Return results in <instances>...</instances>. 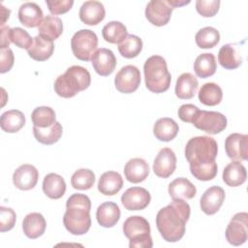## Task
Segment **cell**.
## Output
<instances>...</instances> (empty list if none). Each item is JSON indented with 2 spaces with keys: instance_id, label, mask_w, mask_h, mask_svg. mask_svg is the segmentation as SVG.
<instances>
[{
  "instance_id": "cell-11",
  "label": "cell",
  "mask_w": 248,
  "mask_h": 248,
  "mask_svg": "<svg viewBox=\"0 0 248 248\" xmlns=\"http://www.w3.org/2000/svg\"><path fill=\"white\" fill-rule=\"evenodd\" d=\"M172 8L167 0H151L145 8V16L155 26L166 25L171 16Z\"/></svg>"
},
{
  "instance_id": "cell-15",
  "label": "cell",
  "mask_w": 248,
  "mask_h": 248,
  "mask_svg": "<svg viewBox=\"0 0 248 248\" xmlns=\"http://www.w3.org/2000/svg\"><path fill=\"white\" fill-rule=\"evenodd\" d=\"M92 66L95 72L103 77L111 75L116 67V57L113 52L106 47L96 49L91 57Z\"/></svg>"
},
{
  "instance_id": "cell-18",
  "label": "cell",
  "mask_w": 248,
  "mask_h": 248,
  "mask_svg": "<svg viewBox=\"0 0 248 248\" xmlns=\"http://www.w3.org/2000/svg\"><path fill=\"white\" fill-rule=\"evenodd\" d=\"M79 18L87 25L99 24L106 16L104 5L99 1H86L79 9Z\"/></svg>"
},
{
  "instance_id": "cell-40",
  "label": "cell",
  "mask_w": 248,
  "mask_h": 248,
  "mask_svg": "<svg viewBox=\"0 0 248 248\" xmlns=\"http://www.w3.org/2000/svg\"><path fill=\"white\" fill-rule=\"evenodd\" d=\"M95 182V174L91 170L79 169L71 177V184L77 190H88Z\"/></svg>"
},
{
  "instance_id": "cell-21",
  "label": "cell",
  "mask_w": 248,
  "mask_h": 248,
  "mask_svg": "<svg viewBox=\"0 0 248 248\" xmlns=\"http://www.w3.org/2000/svg\"><path fill=\"white\" fill-rule=\"evenodd\" d=\"M96 218L100 226L111 228L120 219L119 206L112 202H105L100 204L96 211Z\"/></svg>"
},
{
  "instance_id": "cell-27",
  "label": "cell",
  "mask_w": 248,
  "mask_h": 248,
  "mask_svg": "<svg viewBox=\"0 0 248 248\" xmlns=\"http://www.w3.org/2000/svg\"><path fill=\"white\" fill-rule=\"evenodd\" d=\"M170 196L173 199L191 200L197 194L196 186L185 177L175 178L169 184L168 188Z\"/></svg>"
},
{
  "instance_id": "cell-22",
  "label": "cell",
  "mask_w": 248,
  "mask_h": 248,
  "mask_svg": "<svg viewBox=\"0 0 248 248\" xmlns=\"http://www.w3.org/2000/svg\"><path fill=\"white\" fill-rule=\"evenodd\" d=\"M46 228L45 217L38 212L27 214L22 222V230L24 234L31 239H36L44 234Z\"/></svg>"
},
{
  "instance_id": "cell-49",
  "label": "cell",
  "mask_w": 248,
  "mask_h": 248,
  "mask_svg": "<svg viewBox=\"0 0 248 248\" xmlns=\"http://www.w3.org/2000/svg\"><path fill=\"white\" fill-rule=\"evenodd\" d=\"M167 2L169 3V5L174 9V8H177V7H182V6H185L187 4L190 3V1H185V0H167Z\"/></svg>"
},
{
  "instance_id": "cell-36",
  "label": "cell",
  "mask_w": 248,
  "mask_h": 248,
  "mask_svg": "<svg viewBox=\"0 0 248 248\" xmlns=\"http://www.w3.org/2000/svg\"><path fill=\"white\" fill-rule=\"evenodd\" d=\"M102 35L108 43L120 44L128 36V31L123 23L113 20L109 21L103 27Z\"/></svg>"
},
{
  "instance_id": "cell-34",
  "label": "cell",
  "mask_w": 248,
  "mask_h": 248,
  "mask_svg": "<svg viewBox=\"0 0 248 248\" xmlns=\"http://www.w3.org/2000/svg\"><path fill=\"white\" fill-rule=\"evenodd\" d=\"M63 133L62 125L59 122H55L52 126L48 128H38L36 126H33V135L35 139L43 143V144H53L57 142Z\"/></svg>"
},
{
  "instance_id": "cell-47",
  "label": "cell",
  "mask_w": 248,
  "mask_h": 248,
  "mask_svg": "<svg viewBox=\"0 0 248 248\" xmlns=\"http://www.w3.org/2000/svg\"><path fill=\"white\" fill-rule=\"evenodd\" d=\"M10 31L11 28L9 26H1V43H0V47L2 48H8L11 42L10 39Z\"/></svg>"
},
{
  "instance_id": "cell-33",
  "label": "cell",
  "mask_w": 248,
  "mask_h": 248,
  "mask_svg": "<svg viewBox=\"0 0 248 248\" xmlns=\"http://www.w3.org/2000/svg\"><path fill=\"white\" fill-rule=\"evenodd\" d=\"M216 59L213 53H202L194 62V71L201 78H206L213 76L216 72Z\"/></svg>"
},
{
  "instance_id": "cell-9",
  "label": "cell",
  "mask_w": 248,
  "mask_h": 248,
  "mask_svg": "<svg viewBox=\"0 0 248 248\" xmlns=\"http://www.w3.org/2000/svg\"><path fill=\"white\" fill-rule=\"evenodd\" d=\"M225 235L232 245L239 246L245 243L248 237V214L246 212L236 213L231 219Z\"/></svg>"
},
{
  "instance_id": "cell-30",
  "label": "cell",
  "mask_w": 248,
  "mask_h": 248,
  "mask_svg": "<svg viewBox=\"0 0 248 248\" xmlns=\"http://www.w3.org/2000/svg\"><path fill=\"white\" fill-rule=\"evenodd\" d=\"M178 124L169 117L159 118L153 126V134L155 138L161 141H170L178 134Z\"/></svg>"
},
{
  "instance_id": "cell-25",
  "label": "cell",
  "mask_w": 248,
  "mask_h": 248,
  "mask_svg": "<svg viewBox=\"0 0 248 248\" xmlns=\"http://www.w3.org/2000/svg\"><path fill=\"white\" fill-rule=\"evenodd\" d=\"M123 186V179L120 173L109 170L104 172L98 181V190L105 196H113L117 194Z\"/></svg>"
},
{
  "instance_id": "cell-4",
  "label": "cell",
  "mask_w": 248,
  "mask_h": 248,
  "mask_svg": "<svg viewBox=\"0 0 248 248\" xmlns=\"http://www.w3.org/2000/svg\"><path fill=\"white\" fill-rule=\"evenodd\" d=\"M91 76L87 69L74 65L69 67L63 75L57 77L54 81V91L62 98H72L80 91L89 87Z\"/></svg>"
},
{
  "instance_id": "cell-13",
  "label": "cell",
  "mask_w": 248,
  "mask_h": 248,
  "mask_svg": "<svg viewBox=\"0 0 248 248\" xmlns=\"http://www.w3.org/2000/svg\"><path fill=\"white\" fill-rule=\"evenodd\" d=\"M150 201L151 196L149 192L142 187H131L127 189L121 197L123 206L130 211L144 209L147 207Z\"/></svg>"
},
{
  "instance_id": "cell-8",
  "label": "cell",
  "mask_w": 248,
  "mask_h": 248,
  "mask_svg": "<svg viewBox=\"0 0 248 248\" xmlns=\"http://www.w3.org/2000/svg\"><path fill=\"white\" fill-rule=\"evenodd\" d=\"M227 117L218 111L212 110H199L197 113L193 125L207 134L217 135L224 131L227 127Z\"/></svg>"
},
{
  "instance_id": "cell-43",
  "label": "cell",
  "mask_w": 248,
  "mask_h": 248,
  "mask_svg": "<svg viewBox=\"0 0 248 248\" xmlns=\"http://www.w3.org/2000/svg\"><path fill=\"white\" fill-rule=\"evenodd\" d=\"M16 214L11 207H0V232H5L15 227Z\"/></svg>"
},
{
  "instance_id": "cell-39",
  "label": "cell",
  "mask_w": 248,
  "mask_h": 248,
  "mask_svg": "<svg viewBox=\"0 0 248 248\" xmlns=\"http://www.w3.org/2000/svg\"><path fill=\"white\" fill-rule=\"evenodd\" d=\"M142 49V41L136 35H128L120 44H118V51L125 58L137 57Z\"/></svg>"
},
{
  "instance_id": "cell-20",
  "label": "cell",
  "mask_w": 248,
  "mask_h": 248,
  "mask_svg": "<svg viewBox=\"0 0 248 248\" xmlns=\"http://www.w3.org/2000/svg\"><path fill=\"white\" fill-rule=\"evenodd\" d=\"M124 174L129 182H142L149 174V166L144 159L133 158L126 163L124 167Z\"/></svg>"
},
{
  "instance_id": "cell-7",
  "label": "cell",
  "mask_w": 248,
  "mask_h": 248,
  "mask_svg": "<svg viewBox=\"0 0 248 248\" xmlns=\"http://www.w3.org/2000/svg\"><path fill=\"white\" fill-rule=\"evenodd\" d=\"M98 46L97 35L89 29H81L74 34L71 40L72 51L76 58L89 61Z\"/></svg>"
},
{
  "instance_id": "cell-1",
  "label": "cell",
  "mask_w": 248,
  "mask_h": 248,
  "mask_svg": "<svg viewBox=\"0 0 248 248\" xmlns=\"http://www.w3.org/2000/svg\"><path fill=\"white\" fill-rule=\"evenodd\" d=\"M217 153L218 144L213 138L199 136L190 139L185 146V158L192 175L202 181L213 179L218 171Z\"/></svg>"
},
{
  "instance_id": "cell-19",
  "label": "cell",
  "mask_w": 248,
  "mask_h": 248,
  "mask_svg": "<svg viewBox=\"0 0 248 248\" xmlns=\"http://www.w3.org/2000/svg\"><path fill=\"white\" fill-rule=\"evenodd\" d=\"M17 16L20 23L28 28L39 27L44 19L41 7L34 2H26L20 5Z\"/></svg>"
},
{
  "instance_id": "cell-28",
  "label": "cell",
  "mask_w": 248,
  "mask_h": 248,
  "mask_svg": "<svg viewBox=\"0 0 248 248\" xmlns=\"http://www.w3.org/2000/svg\"><path fill=\"white\" fill-rule=\"evenodd\" d=\"M220 65L227 70H233L242 64V59L236 44H226L221 46L218 52Z\"/></svg>"
},
{
  "instance_id": "cell-3",
  "label": "cell",
  "mask_w": 248,
  "mask_h": 248,
  "mask_svg": "<svg viewBox=\"0 0 248 248\" xmlns=\"http://www.w3.org/2000/svg\"><path fill=\"white\" fill-rule=\"evenodd\" d=\"M91 202L83 194H73L66 202L63 223L66 230L74 235L86 233L91 227Z\"/></svg>"
},
{
  "instance_id": "cell-24",
  "label": "cell",
  "mask_w": 248,
  "mask_h": 248,
  "mask_svg": "<svg viewBox=\"0 0 248 248\" xmlns=\"http://www.w3.org/2000/svg\"><path fill=\"white\" fill-rule=\"evenodd\" d=\"M34 42L32 46L27 49L28 55L36 61H46L53 53L54 45L53 41L45 38L41 35H37L33 38Z\"/></svg>"
},
{
  "instance_id": "cell-29",
  "label": "cell",
  "mask_w": 248,
  "mask_h": 248,
  "mask_svg": "<svg viewBox=\"0 0 248 248\" xmlns=\"http://www.w3.org/2000/svg\"><path fill=\"white\" fill-rule=\"evenodd\" d=\"M43 191L49 199L58 200L62 198L66 192L64 178L53 172L46 174L43 180Z\"/></svg>"
},
{
  "instance_id": "cell-16",
  "label": "cell",
  "mask_w": 248,
  "mask_h": 248,
  "mask_svg": "<svg viewBox=\"0 0 248 248\" xmlns=\"http://www.w3.org/2000/svg\"><path fill=\"white\" fill-rule=\"evenodd\" d=\"M39 179V171L33 166L29 164H23L19 166L13 174V182L15 186L22 191L33 189Z\"/></svg>"
},
{
  "instance_id": "cell-23",
  "label": "cell",
  "mask_w": 248,
  "mask_h": 248,
  "mask_svg": "<svg viewBox=\"0 0 248 248\" xmlns=\"http://www.w3.org/2000/svg\"><path fill=\"white\" fill-rule=\"evenodd\" d=\"M199 82L197 78L191 73L181 74L175 83V95L182 100L192 99L197 93Z\"/></svg>"
},
{
  "instance_id": "cell-38",
  "label": "cell",
  "mask_w": 248,
  "mask_h": 248,
  "mask_svg": "<svg viewBox=\"0 0 248 248\" xmlns=\"http://www.w3.org/2000/svg\"><path fill=\"white\" fill-rule=\"evenodd\" d=\"M195 41L200 48H212L218 45L220 41V33L216 28L206 26L197 32Z\"/></svg>"
},
{
  "instance_id": "cell-26",
  "label": "cell",
  "mask_w": 248,
  "mask_h": 248,
  "mask_svg": "<svg viewBox=\"0 0 248 248\" xmlns=\"http://www.w3.org/2000/svg\"><path fill=\"white\" fill-rule=\"evenodd\" d=\"M247 178V171L240 161H232L223 170V181L230 187H237L243 184Z\"/></svg>"
},
{
  "instance_id": "cell-46",
  "label": "cell",
  "mask_w": 248,
  "mask_h": 248,
  "mask_svg": "<svg viewBox=\"0 0 248 248\" xmlns=\"http://www.w3.org/2000/svg\"><path fill=\"white\" fill-rule=\"evenodd\" d=\"M14 61L15 57L13 50L10 47L2 48L0 52V73L5 74L9 72L14 66Z\"/></svg>"
},
{
  "instance_id": "cell-14",
  "label": "cell",
  "mask_w": 248,
  "mask_h": 248,
  "mask_svg": "<svg viewBox=\"0 0 248 248\" xmlns=\"http://www.w3.org/2000/svg\"><path fill=\"white\" fill-rule=\"evenodd\" d=\"M176 168V156L170 147L162 148L153 163L154 173L161 178L170 177Z\"/></svg>"
},
{
  "instance_id": "cell-2",
  "label": "cell",
  "mask_w": 248,
  "mask_h": 248,
  "mask_svg": "<svg viewBox=\"0 0 248 248\" xmlns=\"http://www.w3.org/2000/svg\"><path fill=\"white\" fill-rule=\"evenodd\" d=\"M190 213V205L181 199H173L170 204L161 208L156 216V226L161 236L168 242L180 240L185 233Z\"/></svg>"
},
{
  "instance_id": "cell-48",
  "label": "cell",
  "mask_w": 248,
  "mask_h": 248,
  "mask_svg": "<svg viewBox=\"0 0 248 248\" xmlns=\"http://www.w3.org/2000/svg\"><path fill=\"white\" fill-rule=\"evenodd\" d=\"M1 7V26H4L6 20L9 18L10 16V14H11V11L9 9H7L6 7L3 6V4L0 5Z\"/></svg>"
},
{
  "instance_id": "cell-17",
  "label": "cell",
  "mask_w": 248,
  "mask_h": 248,
  "mask_svg": "<svg viewBox=\"0 0 248 248\" xmlns=\"http://www.w3.org/2000/svg\"><path fill=\"white\" fill-rule=\"evenodd\" d=\"M225 191L220 186L209 187L200 200V206L202 212L207 215L215 214L225 201Z\"/></svg>"
},
{
  "instance_id": "cell-41",
  "label": "cell",
  "mask_w": 248,
  "mask_h": 248,
  "mask_svg": "<svg viewBox=\"0 0 248 248\" xmlns=\"http://www.w3.org/2000/svg\"><path fill=\"white\" fill-rule=\"evenodd\" d=\"M10 39L16 46L24 49H29L34 42V39L29 35V33L20 27L11 28Z\"/></svg>"
},
{
  "instance_id": "cell-5",
  "label": "cell",
  "mask_w": 248,
  "mask_h": 248,
  "mask_svg": "<svg viewBox=\"0 0 248 248\" xmlns=\"http://www.w3.org/2000/svg\"><path fill=\"white\" fill-rule=\"evenodd\" d=\"M144 81L146 88L153 93H163L170 88L171 76L168 70L165 58L152 55L143 65Z\"/></svg>"
},
{
  "instance_id": "cell-37",
  "label": "cell",
  "mask_w": 248,
  "mask_h": 248,
  "mask_svg": "<svg viewBox=\"0 0 248 248\" xmlns=\"http://www.w3.org/2000/svg\"><path fill=\"white\" fill-rule=\"evenodd\" d=\"M33 125L38 128H48L56 122V115L53 108L46 106L36 108L31 113Z\"/></svg>"
},
{
  "instance_id": "cell-31",
  "label": "cell",
  "mask_w": 248,
  "mask_h": 248,
  "mask_svg": "<svg viewBox=\"0 0 248 248\" xmlns=\"http://www.w3.org/2000/svg\"><path fill=\"white\" fill-rule=\"evenodd\" d=\"M25 124V116L23 112L17 109L7 110L2 113L0 118L1 129L6 133H16Z\"/></svg>"
},
{
  "instance_id": "cell-12",
  "label": "cell",
  "mask_w": 248,
  "mask_h": 248,
  "mask_svg": "<svg viewBox=\"0 0 248 248\" xmlns=\"http://www.w3.org/2000/svg\"><path fill=\"white\" fill-rule=\"evenodd\" d=\"M225 150L228 157L233 161H245L248 158V136L233 133L225 140Z\"/></svg>"
},
{
  "instance_id": "cell-45",
  "label": "cell",
  "mask_w": 248,
  "mask_h": 248,
  "mask_svg": "<svg viewBox=\"0 0 248 248\" xmlns=\"http://www.w3.org/2000/svg\"><path fill=\"white\" fill-rule=\"evenodd\" d=\"M199 108L192 104H185L182 105L177 111L178 117L183 121L187 123H193L197 113L199 112Z\"/></svg>"
},
{
  "instance_id": "cell-32",
  "label": "cell",
  "mask_w": 248,
  "mask_h": 248,
  "mask_svg": "<svg viewBox=\"0 0 248 248\" xmlns=\"http://www.w3.org/2000/svg\"><path fill=\"white\" fill-rule=\"evenodd\" d=\"M39 35L54 41L60 37L63 32L62 20L55 16H46L38 27Z\"/></svg>"
},
{
  "instance_id": "cell-42",
  "label": "cell",
  "mask_w": 248,
  "mask_h": 248,
  "mask_svg": "<svg viewBox=\"0 0 248 248\" xmlns=\"http://www.w3.org/2000/svg\"><path fill=\"white\" fill-rule=\"evenodd\" d=\"M220 8L219 0H197L196 1V10L197 12L204 17L214 16Z\"/></svg>"
},
{
  "instance_id": "cell-35",
  "label": "cell",
  "mask_w": 248,
  "mask_h": 248,
  "mask_svg": "<svg viewBox=\"0 0 248 248\" xmlns=\"http://www.w3.org/2000/svg\"><path fill=\"white\" fill-rule=\"evenodd\" d=\"M198 97L202 104L212 107L221 103L223 98V91L217 83L206 82L201 87L198 93Z\"/></svg>"
},
{
  "instance_id": "cell-44",
  "label": "cell",
  "mask_w": 248,
  "mask_h": 248,
  "mask_svg": "<svg viewBox=\"0 0 248 248\" xmlns=\"http://www.w3.org/2000/svg\"><path fill=\"white\" fill-rule=\"evenodd\" d=\"M48 11L52 15H62L71 10L74 5L73 0H46Z\"/></svg>"
},
{
  "instance_id": "cell-6",
  "label": "cell",
  "mask_w": 248,
  "mask_h": 248,
  "mask_svg": "<svg viewBox=\"0 0 248 248\" xmlns=\"http://www.w3.org/2000/svg\"><path fill=\"white\" fill-rule=\"evenodd\" d=\"M123 232L130 239L131 248H151L153 246L150 235V225L142 216H130L123 224Z\"/></svg>"
},
{
  "instance_id": "cell-10",
  "label": "cell",
  "mask_w": 248,
  "mask_h": 248,
  "mask_svg": "<svg viewBox=\"0 0 248 248\" xmlns=\"http://www.w3.org/2000/svg\"><path fill=\"white\" fill-rule=\"evenodd\" d=\"M140 83V73L138 67L126 65L122 67L115 76L114 84L116 89L124 94L135 92Z\"/></svg>"
}]
</instances>
